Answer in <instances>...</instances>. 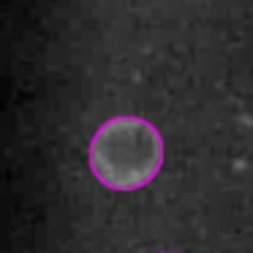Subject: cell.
I'll return each instance as SVG.
<instances>
[{
  "mask_svg": "<svg viewBox=\"0 0 253 253\" xmlns=\"http://www.w3.org/2000/svg\"><path fill=\"white\" fill-rule=\"evenodd\" d=\"M90 171L112 191H139L164 166V139L142 117H112L95 131L87 150Z\"/></svg>",
  "mask_w": 253,
  "mask_h": 253,
  "instance_id": "cell-1",
  "label": "cell"
}]
</instances>
